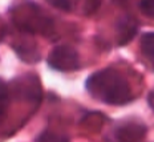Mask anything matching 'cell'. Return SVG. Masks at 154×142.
Listing matches in <instances>:
<instances>
[{"label": "cell", "mask_w": 154, "mask_h": 142, "mask_svg": "<svg viewBox=\"0 0 154 142\" xmlns=\"http://www.w3.org/2000/svg\"><path fill=\"white\" fill-rule=\"evenodd\" d=\"M149 106L153 109V92L149 93Z\"/></svg>", "instance_id": "7c38bea8"}, {"label": "cell", "mask_w": 154, "mask_h": 142, "mask_svg": "<svg viewBox=\"0 0 154 142\" xmlns=\"http://www.w3.org/2000/svg\"><path fill=\"white\" fill-rule=\"evenodd\" d=\"M36 142H69V138L56 131L45 130L36 138Z\"/></svg>", "instance_id": "ba28073f"}, {"label": "cell", "mask_w": 154, "mask_h": 142, "mask_svg": "<svg viewBox=\"0 0 154 142\" xmlns=\"http://www.w3.org/2000/svg\"><path fill=\"white\" fill-rule=\"evenodd\" d=\"M2 96H9V93H8L7 84L3 81L2 79H0V97H2Z\"/></svg>", "instance_id": "8fae6325"}, {"label": "cell", "mask_w": 154, "mask_h": 142, "mask_svg": "<svg viewBox=\"0 0 154 142\" xmlns=\"http://www.w3.org/2000/svg\"><path fill=\"white\" fill-rule=\"evenodd\" d=\"M85 89L92 97L108 105H126L134 98L128 80L112 68L89 76L85 81Z\"/></svg>", "instance_id": "6da1fadb"}, {"label": "cell", "mask_w": 154, "mask_h": 142, "mask_svg": "<svg viewBox=\"0 0 154 142\" xmlns=\"http://www.w3.org/2000/svg\"><path fill=\"white\" fill-rule=\"evenodd\" d=\"M48 65L60 72H72L80 68V57L75 48L70 45H59L51 51Z\"/></svg>", "instance_id": "7a4b0ae2"}, {"label": "cell", "mask_w": 154, "mask_h": 142, "mask_svg": "<svg viewBox=\"0 0 154 142\" xmlns=\"http://www.w3.org/2000/svg\"><path fill=\"white\" fill-rule=\"evenodd\" d=\"M141 51L146 59L150 61L154 60V35L153 32H147L141 39Z\"/></svg>", "instance_id": "52a82bcc"}, {"label": "cell", "mask_w": 154, "mask_h": 142, "mask_svg": "<svg viewBox=\"0 0 154 142\" xmlns=\"http://www.w3.org/2000/svg\"><path fill=\"white\" fill-rule=\"evenodd\" d=\"M137 31H138V25L131 17H125L118 23V33L117 40L120 45H125L136 36Z\"/></svg>", "instance_id": "5b68a950"}, {"label": "cell", "mask_w": 154, "mask_h": 142, "mask_svg": "<svg viewBox=\"0 0 154 142\" xmlns=\"http://www.w3.org/2000/svg\"><path fill=\"white\" fill-rule=\"evenodd\" d=\"M140 9L145 16H154V0H142L140 4Z\"/></svg>", "instance_id": "9c48e42d"}, {"label": "cell", "mask_w": 154, "mask_h": 142, "mask_svg": "<svg viewBox=\"0 0 154 142\" xmlns=\"http://www.w3.org/2000/svg\"><path fill=\"white\" fill-rule=\"evenodd\" d=\"M147 133V128L143 122L137 120L125 121L117 125L108 135L109 142H141Z\"/></svg>", "instance_id": "3957f363"}, {"label": "cell", "mask_w": 154, "mask_h": 142, "mask_svg": "<svg viewBox=\"0 0 154 142\" xmlns=\"http://www.w3.org/2000/svg\"><path fill=\"white\" fill-rule=\"evenodd\" d=\"M8 93L15 94L17 98L25 100V101L38 102L43 96V88H41L40 81L36 76L25 75L14 81L12 90L8 89Z\"/></svg>", "instance_id": "277c9868"}, {"label": "cell", "mask_w": 154, "mask_h": 142, "mask_svg": "<svg viewBox=\"0 0 154 142\" xmlns=\"http://www.w3.org/2000/svg\"><path fill=\"white\" fill-rule=\"evenodd\" d=\"M49 3L56 8L63 9V11H70V8H72L70 0H49Z\"/></svg>", "instance_id": "30bf717a"}, {"label": "cell", "mask_w": 154, "mask_h": 142, "mask_svg": "<svg viewBox=\"0 0 154 142\" xmlns=\"http://www.w3.org/2000/svg\"><path fill=\"white\" fill-rule=\"evenodd\" d=\"M104 121H105V118L101 113H89V114H86L85 117L82 118L84 126L91 131L100 130L102 124H104Z\"/></svg>", "instance_id": "8992f818"}]
</instances>
